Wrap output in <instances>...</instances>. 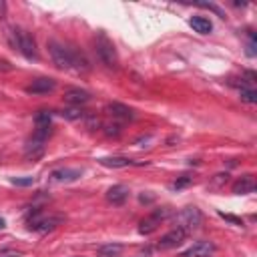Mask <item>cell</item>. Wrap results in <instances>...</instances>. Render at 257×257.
I'll return each mask as SVG.
<instances>
[{
  "label": "cell",
  "instance_id": "cell-16",
  "mask_svg": "<svg viewBox=\"0 0 257 257\" xmlns=\"http://www.w3.org/2000/svg\"><path fill=\"white\" fill-rule=\"evenodd\" d=\"M106 108H108V112H110L112 116L122 118V120H128V118H133V116H135L133 108H128V106H124V104H120V102H110Z\"/></svg>",
  "mask_w": 257,
  "mask_h": 257
},
{
  "label": "cell",
  "instance_id": "cell-4",
  "mask_svg": "<svg viewBox=\"0 0 257 257\" xmlns=\"http://www.w3.org/2000/svg\"><path fill=\"white\" fill-rule=\"evenodd\" d=\"M96 54H98L100 62L106 64L108 68L116 66V50H114L112 42L106 36H98V40H96Z\"/></svg>",
  "mask_w": 257,
  "mask_h": 257
},
{
  "label": "cell",
  "instance_id": "cell-14",
  "mask_svg": "<svg viewBox=\"0 0 257 257\" xmlns=\"http://www.w3.org/2000/svg\"><path fill=\"white\" fill-rule=\"evenodd\" d=\"M189 24H191V28H193L195 32H199V34H209V32L213 30L211 20L205 18V16H191V18H189Z\"/></svg>",
  "mask_w": 257,
  "mask_h": 257
},
{
  "label": "cell",
  "instance_id": "cell-22",
  "mask_svg": "<svg viewBox=\"0 0 257 257\" xmlns=\"http://www.w3.org/2000/svg\"><path fill=\"white\" fill-rule=\"evenodd\" d=\"M34 183V177H14L12 179V185L16 187H30Z\"/></svg>",
  "mask_w": 257,
  "mask_h": 257
},
{
  "label": "cell",
  "instance_id": "cell-1",
  "mask_svg": "<svg viewBox=\"0 0 257 257\" xmlns=\"http://www.w3.org/2000/svg\"><path fill=\"white\" fill-rule=\"evenodd\" d=\"M201 223H203V215H201V211L197 207H187V209L179 211L177 217H175V227L183 229L187 235L197 231L201 227Z\"/></svg>",
  "mask_w": 257,
  "mask_h": 257
},
{
  "label": "cell",
  "instance_id": "cell-9",
  "mask_svg": "<svg viewBox=\"0 0 257 257\" xmlns=\"http://www.w3.org/2000/svg\"><path fill=\"white\" fill-rule=\"evenodd\" d=\"M54 88H56V80L54 78H36V80H32V84L26 86V92L46 94V92H52Z\"/></svg>",
  "mask_w": 257,
  "mask_h": 257
},
{
  "label": "cell",
  "instance_id": "cell-13",
  "mask_svg": "<svg viewBox=\"0 0 257 257\" xmlns=\"http://www.w3.org/2000/svg\"><path fill=\"white\" fill-rule=\"evenodd\" d=\"M80 175H82L80 169H56V171H52L50 179L56 183H70V181H76Z\"/></svg>",
  "mask_w": 257,
  "mask_h": 257
},
{
  "label": "cell",
  "instance_id": "cell-2",
  "mask_svg": "<svg viewBox=\"0 0 257 257\" xmlns=\"http://www.w3.org/2000/svg\"><path fill=\"white\" fill-rule=\"evenodd\" d=\"M48 52L52 62L58 68H70L72 66V56H70V48H66L64 44H60L58 40H48Z\"/></svg>",
  "mask_w": 257,
  "mask_h": 257
},
{
  "label": "cell",
  "instance_id": "cell-12",
  "mask_svg": "<svg viewBox=\"0 0 257 257\" xmlns=\"http://www.w3.org/2000/svg\"><path fill=\"white\" fill-rule=\"evenodd\" d=\"M126 199H128V189L124 185H112L106 191V201L112 205H122Z\"/></svg>",
  "mask_w": 257,
  "mask_h": 257
},
{
  "label": "cell",
  "instance_id": "cell-27",
  "mask_svg": "<svg viewBox=\"0 0 257 257\" xmlns=\"http://www.w3.org/2000/svg\"><path fill=\"white\" fill-rule=\"evenodd\" d=\"M221 217H223V219H227V221H231V223H235V225H243V221H241V219H237V217H233V215H225V213H221Z\"/></svg>",
  "mask_w": 257,
  "mask_h": 257
},
{
  "label": "cell",
  "instance_id": "cell-8",
  "mask_svg": "<svg viewBox=\"0 0 257 257\" xmlns=\"http://www.w3.org/2000/svg\"><path fill=\"white\" fill-rule=\"evenodd\" d=\"M213 253H215V245L211 241H197L183 251V257H209Z\"/></svg>",
  "mask_w": 257,
  "mask_h": 257
},
{
  "label": "cell",
  "instance_id": "cell-7",
  "mask_svg": "<svg viewBox=\"0 0 257 257\" xmlns=\"http://www.w3.org/2000/svg\"><path fill=\"white\" fill-rule=\"evenodd\" d=\"M185 237H187V233L183 231V229H171L169 233H165L163 237H161V241H159V249H173V247H177V245H181L183 241H185Z\"/></svg>",
  "mask_w": 257,
  "mask_h": 257
},
{
  "label": "cell",
  "instance_id": "cell-5",
  "mask_svg": "<svg viewBox=\"0 0 257 257\" xmlns=\"http://www.w3.org/2000/svg\"><path fill=\"white\" fill-rule=\"evenodd\" d=\"M60 221H62L60 217H54V215H40V213H36L34 217H30L28 227H30L32 231H36V233H46V231H52Z\"/></svg>",
  "mask_w": 257,
  "mask_h": 257
},
{
  "label": "cell",
  "instance_id": "cell-17",
  "mask_svg": "<svg viewBox=\"0 0 257 257\" xmlns=\"http://www.w3.org/2000/svg\"><path fill=\"white\" fill-rule=\"evenodd\" d=\"M42 155H44V143L32 139V141L26 145V153H24V157H26L28 161H36V159H40Z\"/></svg>",
  "mask_w": 257,
  "mask_h": 257
},
{
  "label": "cell",
  "instance_id": "cell-29",
  "mask_svg": "<svg viewBox=\"0 0 257 257\" xmlns=\"http://www.w3.org/2000/svg\"><path fill=\"white\" fill-rule=\"evenodd\" d=\"M4 227H6V221H4L2 217H0V229H4Z\"/></svg>",
  "mask_w": 257,
  "mask_h": 257
},
{
  "label": "cell",
  "instance_id": "cell-3",
  "mask_svg": "<svg viewBox=\"0 0 257 257\" xmlns=\"http://www.w3.org/2000/svg\"><path fill=\"white\" fill-rule=\"evenodd\" d=\"M14 44L18 46V50L28 58V60H36L38 52H36V42L34 38L24 32V30H14Z\"/></svg>",
  "mask_w": 257,
  "mask_h": 257
},
{
  "label": "cell",
  "instance_id": "cell-20",
  "mask_svg": "<svg viewBox=\"0 0 257 257\" xmlns=\"http://www.w3.org/2000/svg\"><path fill=\"white\" fill-rule=\"evenodd\" d=\"M50 118H52V114L48 110H38L36 116H34V124L38 128H48L50 126Z\"/></svg>",
  "mask_w": 257,
  "mask_h": 257
},
{
  "label": "cell",
  "instance_id": "cell-24",
  "mask_svg": "<svg viewBox=\"0 0 257 257\" xmlns=\"http://www.w3.org/2000/svg\"><path fill=\"white\" fill-rule=\"evenodd\" d=\"M247 54L249 56H255V36L249 34V42H247Z\"/></svg>",
  "mask_w": 257,
  "mask_h": 257
},
{
  "label": "cell",
  "instance_id": "cell-26",
  "mask_svg": "<svg viewBox=\"0 0 257 257\" xmlns=\"http://www.w3.org/2000/svg\"><path fill=\"white\" fill-rule=\"evenodd\" d=\"M189 183H191V177H183V179L175 181L173 187H175V189H181V187H185V185H189Z\"/></svg>",
  "mask_w": 257,
  "mask_h": 257
},
{
  "label": "cell",
  "instance_id": "cell-23",
  "mask_svg": "<svg viewBox=\"0 0 257 257\" xmlns=\"http://www.w3.org/2000/svg\"><path fill=\"white\" fill-rule=\"evenodd\" d=\"M104 128H106L104 133H106L108 137H116V135L120 133V126H118V124H106Z\"/></svg>",
  "mask_w": 257,
  "mask_h": 257
},
{
  "label": "cell",
  "instance_id": "cell-6",
  "mask_svg": "<svg viewBox=\"0 0 257 257\" xmlns=\"http://www.w3.org/2000/svg\"><path fill=\"white\" fill-rule=\"evenodd\" d=\"M167 215H169V209H161V211H155L153 215L145 217V219L141 221V225H139V233H141V235H151L153 231L159 229L161 221H163Z\"/></svg>",
  "mask_w": 257,
  "mask_h": 257
},
{
  "label": "cell",
  "instance_id": "cell-25",
  "mask_svg": "<svg viewBox=\"0 0 257 257\" xmlns=\"http://www.w3.org/2000/svg\"><path fill=\"white\" fill-rule=\"evenodd\" d=\"M0 257H20V253L16 249H2L0 251Z\"/></svg>",
  "mask_w": 257,
  "mask_h": 257
},
{
  "label": "cell",
  "instance_id": "cell-18",
  "mask_svg": "<svg viewBox=\"0 0 257 257\" xmlns=\"http://www.w3.org/2000/svg\"><path fill=\"white\" fill-rule=\"evenodd\" d=\"M120 251H122V245H118V243H106V245L98 247L96 255L98 257H118Z\"/></svg>",
  "mask_w": 257,
  "mask_h": 257
},
{
  "label": "cell",
  "instance_id": "cell-21",
  "mask_svg": "<svg viewBox=\"0 0 257 257\" xmlns=\"http://www.w3.org/2000/svg\"><path fill=\"white\" fill-rule=\"evenodd\" d=\"M241 100L243 102H249V104H255L257 102V92L253 88H241Z\"/></svg>",
  "mask_w": 257,
  "mask_h": 257
},
{
  "label": "cell",
  "instance_id": "cell-10",
  "mask_svg": "<svg viewBox=\"0 0 257 257\" xmlns=\"http://www.w3.org/2000/svg\"><path fill=\"white\" fill-rule=\"evenodd\" d=\"M64 100H66L68 104H72V106H80V104H84V102L90 100V92L72 86V88H66V90H64Z\"/></svg>",
  "mask_w": 257,
  "mask_h": 257
},
{
  "label": "cell",
  "instance_id": "cell-28",
  "mask_svg": "<svg viewBox=\"0 0 257 257\" xmlns=\"http://www.w3.org/2000/svg\"><path fill=\"white\" fill-rule=\"evenodd\" d=\"M4 16H6V2L0 0V18H4Z\"/></svg>",
  "mask_w": 257,
  "mask_h": 257
},
{
  "label": "cell",
  "instance_id": "cell-19",
  "mask_svg": "<svg viewBox=\"0 0 257 257\" xmlns=\"http://www.w3.org/2000/svg\"><path fill=\"white\" fill-rule=\"evenodd\" d=\"M60 116L66 118V120H78L84 116V110L80 106H70V108H62L60 110Z\"/></svg>",
  "mask_w": 257,
  "mask_h": 257
},
{
  "label": "cell",
  "instance_id": "cell-11",
  "mask_svg": "<svg viewBox=\"0 0 257 257\" xmlns=\"http://www.w3.org/2000/svg\"><path fill=\"white\" fill-rule=\"evenodd\" d=\"M255 191V179L253 175H243L233 183V193L235 195H247Z\"/></svg>",
  "mask_w": 257,
  "mask_h": 257
},
{
  "label": "cell",
  "instance_id": "cell-15",
  "mask_svg": "<svg viewBox=\"0 0 257 257\" xmlns=\"http://www.w3.org/2000/svg\"><path fill=\"white\" fill-rule=\"evenodd\" d=\"M98 163L102 167H108V169H124V167H131L135 165L131 159L126 157H104V159H98Z\"/></svg>",
  "mask_w": 257,
  "mask_h": 257
}]
</instances>
